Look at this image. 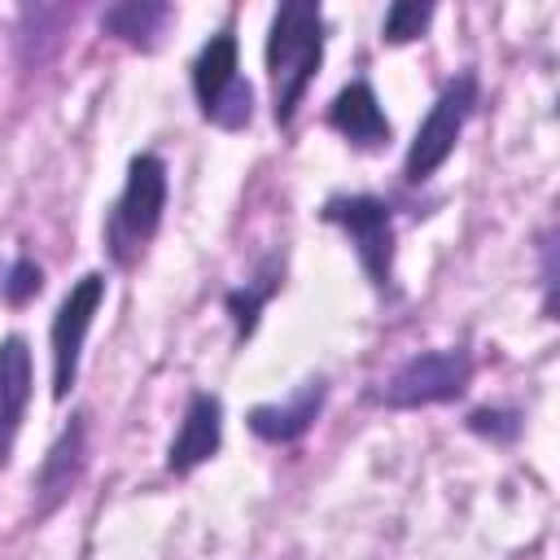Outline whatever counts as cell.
Here are the masks:
<instances>
[{
    "label": "cell",
    "mask_w": 560,
    "mask_h": 560,
    "mask_svg": "<svg viewBox=\"0 0 560 560\" xmlns=\"http://www.w3.org/2000/svg\"><path fill=\"white\" fill-rule=\"evenodd\" d=\"M472 109H477V74L464 70V74H455V79L442 88V96L429 105L424 122L416 127V140H411L407 162H402L407 184H424V179L455 153L459 131H464V122L472 118Z\"/></svg>",
    "instance_id": "277c9868"
},
{
    "label": "cell",
    "mask_w": 560,
    "mask_h": 560,
    "mask_svg": "<svg viewBox=\"0 0 560 560\" xmlns=\"http://www.w3.org/2000/svg\"><path fill=\"white\" fill-rule=\"evenodd\" d=\"M162 210H166V166L153 153H136L127 166V184L105 223V249L118 267H131L140 258V249L153 241L162 223Z\"/></svg>",
    "instance_id": "7a4b0ae2"
},
{
    "label": "cell",
    "mask_w": 560,
    "mask_h": 560,
    "mask_svg": "<svg viewBox=\"0 0 560 560\" xmlns=\"http://www.w3.org/2000/svg\"><path fill=\"white\" fill-rule=\"evenodd\" d=\"M429 18H433V4H420V0H394V4L385 9V22H381L385 44H411V39H420V31L429 26Z\"/></svg>",
    "instance_id": "9a60e30c"
},
{
    "label": "cell",
    "mask_w": 560,
    "mask_h": 560,
    "mask_svg": "<svg viewBox=\"0 0 560 560\" xmlns=\"http://www.w3.org/2000/svg\"><path fill=\"white\" fill-rule=\"evenodd\" d=\"M324 394H328L324 376H311V381L298 385V394L289 402H262V407H254L249 411V429L262 442H298L315 424V416L324 407Z\"/></svg>",
    "instance_id": "8fae6325"
},
{
    "label": "cell",
    "mask_w": 560,
    "mask_h": 560,
    "mask_svg": "<svg viewBox=\"0 0 560 560\" xmlns=\"http://www.w3.org/2000/svg\"><path fill=\"white\" fill-rule=\"evenodd\" d=\"M192 92L201 105V118L223 127V131H241L254 114V88L241 79L236 66V35L219 31L201 44L197 61H192Z\"/></svg>",
    "instance_id": "3957f363"
},
{
    "label": "cell",
    "mask_w": 560,
    "mask_h": 560,
    "mask_svg": "<svg viewBox=\"0 0 560 560\" xmlns=\"http://www.w3.org/2000/svg\"><path fill=\"white\" fill-rule=\"evenodd\" d=\"M324 219L337 223L350 236V245H354L368 280L385 293L394 284V210L381 197L354 192V197L324 201Z\"/></svg>",
    "instance_id": "8992f818"
},
{
    "label": "cell",
    "mask_w": 560,
    "mask_h": 560,
    "mask_svg": "<svg viewBox=\"0 0 560 560\" xmlns=\"http://www.w3.org/2000/svg\"><path fill=\"white\" fill-rule=\"evenodd\" d=\"M324 61V9L311 0H284L271 13L267 31V74H271V114L280 127L293 122L311 79Z\"/></svg>",
    "instance_id": "6da1fadb"
},
{
    "label": "cell",
    "mask_w": 560,
    "mask_h": 560,
    "mask_svg": "<svg viewBox=\"0 0 560 560\" xmlns=\"http://www.w3.org/2000/svg\"><path fill=\"white\" fill-rule=\"evenodd\" d=\"M0 289H4V298H9L13 306H22V302H31V298L44 289V271H39L31 258H18V262L9 267V276L0 280Z\"/></svg>",
    "instance_id": "2e32d148"
},
{
    "label": "cell",
    "mask_w": 560,
    "mask_h": 560,
    "mask_svg": "<svg viewBox=\"0 0 560 560\" xmlns=\"http://www.w3.org/2000/svg\"><path fill=\"white\" fill-rule=\"evenodd\" d=\"M276 293V276H258V284H245V289H232L228 293V315H232V324H236V341H245L249 332H254V324H258V311H262V302Z\"/></svg>",
    "instance_id": "5bb4252c"
},
{
    "label": "cell",
    "mask_w": 560,
    "mask_h": 560,
    "mask_svg": "<svg viewBox=\"0 0 560 560\" xmlns=\"http://www.w3.org/2000/svg\"><path fill=\"white\" fill-rule=\"evenodd\" d=\"M223 442V402L206 389H197L184 407V420H179V433L171 438L166 446V468L175 477L192 472L197 464H206Z\"/></svg>",
    "instance_id": "ba28073f"
},
{
    "label": "cell",
    "mask_w": 560,
    "mask_h": 560,
    "mask_svg": "<svg viewBox=\"0 0 560 560\" xmlns=\"http://www.w3.org/2000/svg\"><path fill=\"white\" fill-rule=\"evenodd\" d=\"M551 254H556V245H551V236H542V289H547V319H551V311H556V267H551Z\"/></svg>",
    "instance_id": "ac0fdd59"
},
{
    "label": "cell",
    "mask_w": 560,
    "mask_h": 560,
    "mask_svg": "<svg viewBox=\"0 0 560 560\" xmlns=\"http://www.w3.org/2000/svg\"><path fill=\"white\" fill-rule=\"evenodd\" d=\"M105 302V276L101 271H88L70 284V293L61 298L57 315H52V328H48V341H52V398L61 402L74 381H79V359H83V341H88V328L96 319Z\"/></svg>",
    "instance_id": "52a82bcc"
},
{
    "label": "cell",
    "mask_w": 560,
    "mask_h": 560,
    "mask_svg": "<svg viewBox=\"0 0 560 560\" xmlns=\"http://www.w3.org/2000/svg\"><path fill=\"white\" fill-rule=\"evenodd\" d=\"M468 429L472 433H490V438H516V429H521V420H516V411H490V407H481V411H472L468 416Z\"/></svg>",
    "instance_id": "e0dca14e"
},
{
    "label": "cell",
    "mask_w": 560,
    "mask_h": 560,
    "mask_svg": "<svg viewBox=\"0 0 560 560\" xmlns=\"http://www.w3.org/2000/svg\"><path fill=\"white\" fill-rule=\"evenodd\" d=\"M79 472H83V416H74L66 424V433L52 442V451L44 455V468H39V494H44V503H39V512L57 508L70 494V486L79 481Z\"/></svg>",
    "instance_id": "4fadbf2b"
},
{
    "label": "cell",
    "mask_w": 560,
    "mask_h": 560,
    "mask_svg": "<svg viewBox=\"0 0 560 560\" xmlns=\"http://www.w3.org/2000/svg\"><path fill=\"white\" fill-rule=\"evenodd\" d=\"M472 381V354L464 346H446V350H424L411 354L381 389L376 402L407 411V407H429V402H451L468 389Z\"/></svg>",
    "instance_id": "5b68a950"
},
{
    "label": "cell",
    "mask_w": 560,
    "mask_h": 560,
    "mask_svg": "<svg viewBox=\"0 0 560 560\" xmlns=\"http://www.w3.org/2000/svg\"><path fill=\"white\" fill-rule=\"evenodd\" d=\"M171 18H175V9L162 4V0H122V4H109L101 13V31H109L114 39L149 52L158 44V35L166 31Z\"/></svg>",
    "instance_id": "7c38bea8"
},
{
    "label": "cell",
    "mask_w": 560,
    "mask_h": 560,
    "mask_svg": "<svg viewBox=\"0 0 560 560\" xmlns=\"http://www.w3.org/2000/svg\"><path fill=\"white\" fill-rule=\"evenodd\" d=\"M328 127L341 131L359 149H381L389 140V118L372 92V83H346L328 105Z\"/></svg>",
    "instance_id": "30bf717a"
},
{
    "label": "cell",
    "mask_w": 560,
    "mask_h": 560,
    "mask_svg": "<svg viewBox=\"0 0 560 560\" xmlns=\"http://www.w3.org/2000/svg\"><path fill=\"white\" fill-rule=\"evenodd\" d=\"M31 381H35V368H31L26 337H4L0 341V464H9L13 455L18 429L31 402Z\"/></svg>",
    "instance_id": "9c48e42d"
}]
</instances>
